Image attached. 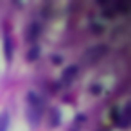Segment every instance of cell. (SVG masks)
<instances>
[{
  "label": "cell",
  "mask_w": 131,
  "mask_h": 131,
  "mask_svg": "<svg viewBox=\"0 0 131 131\" xmlns=\"http://www.w3.org/2000/svg\"><path fill=\"white\" fill-rule=\"evenodd\" d=\"M106 54V47L104 45H97V47H92V49H88L86 52H84V56H83V59H86V61H97L99 58H102Z\"/></svg>",
  "instance_id": "cell-1"
},
{
  "label": "cell",
  "mask_w": 131,
  "mask_h": 131,
  "mask_svg": "<svg viewBox=\"0 0 131 131\" xmlns=\"http://www.w3.org/2000/svg\"><path fill=\"white\" fill-rule=\"evenodd\" d=\"M75 74H77V67H68V68L63 72V79H65V83H70V81L75 77Z\"/></svg>",
  "instance_id": "cell-2"
},
{
  "label": "cell",
  "mask_w": 131,
  "mask_h": 131,
  "mask_svg": "<svg viewBox=\"0 0 131 131\" xmlns=\"http://www.w3.org/2000/svg\"><path fill=\"white\" fill-rule=\"evenodd\" d=\"M38 32H40L38 24H32V25L27 29V40H36V38H38Z\"/></svg>",
  "instance_id": "cell-3"
},
{
  "label": "cell",
  "mask_w": 131,
  "mask_h": 131,
  "mask_svg": "<svg viewBox=\"0 0 131 131\" xmlns=\"http://www.w3.org/2000/svg\"><path fill=\"white\" fill-rule=\"evenodd\" d=\"M11 50H13V43H11V38L6 36V58L11 59Z\"/></svg>",
  "instance_id": "cell-4"
},
{
  "label": "cell",
  "mask_w": 131,
  "mask_h": 131,
  "mask_svg": "<svg viewBox=\"0 0 131 131\" xmlns=\"http://www.w3.org/2000/svg\"><path fill=\"white\" fill-rule=\"evenodd\" d=\"M38 54H40V49H38V47H32V50L29 52V59H36Z\"/></svg>",
  "instance_id": "cell-5"
},
{
  "label": "cell",
  "mask_w": 131,
  "mask_h": 131,
  "mask_svg": "<svg viewBox=\"0 0 131 131\" xmlns=\"http://www.w3.org/2000/svg\"><path fill=\"white\" fill-rule=\"evenodd\" d=\"M92 90H93V93H99V92H101V88H99V86H93Z\"/></svg>",
  "instance_id": "cell-6"
}]
</instances>
